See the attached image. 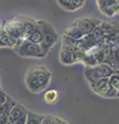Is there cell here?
<instances>
[{
    "mask_svg": "<svg viewBox=\"0 0 119 124\" xmlns=\"http://www.w3.org/2000/svg\"><path fill=\"white\" fill-rule=\"evenodd\" d=\"M51 78L52 73L47 67L43 65L32 66L25 76L26 87L32 93H40L49 87Z\"/></svg>",
    "mask_w": 119,
    "mask_h": 124,
    "instance_id": "cell-1",
    "label": "cell"
},
{
    "mask_svg": "<svg viewBox=\"0 0 119 124\" xmlns=\"http://www.w3.org/2000/svg\"><path fill=\"white\" fill-rule=\"evenodd\" d=\"M36 25L38 26V28L40 29L41 34H43V39H41L40 44L38 46H40L41 51L47 55L52 46L56 44L58 35H57L55 29L53 28V26L50 25L47 22L38 20V21H36Z\"/></svg>",
    "mask_w": 119,
    "mask_h": 124,
    "instance_id": "cell-2",
    "label": "cell"
},
{
    "mask_svg": "<svg viewBox=\"0 0 119 124\" xmlns=\"http://www.w3.org/2000/svg\"><path fill=\"white\" fill-rule=\"evenodd\" d=\"M5 32L8 34L10 39L15 42V46H18L23 39V30H24V22L23 17L14 18L7 21L3 27ZM14 46V48H15Z\"/></svg>",
    "mask_w": 119,
    "mask_h": 124,
    "instance_id": "cell-3",
    "label": "cell"
},
{
    "mask_svg": "<svg viewBox=\"0 0 119 124\" xmlns=\"http://www.w3.org/2000/svg\"><path fill=\"white\" fill-rule=\"evenodd\" d=\"M114 72L115 70L108 64L99 63L94 65V66H86V69L84 70V75H85L86 80L91 83L99 79H108Z\"/></svg>",
    "mask_w": 119,
    "mask_h": 124,
    "instance_id": "cell-4",
    "label": "cell"
},
{
    "mask_svg": "<svg viewBox=\"0 0 119 124\" xmlns=\"http://www.w3.org/2000/svg\"><path fill=\"white\" fill-rule=\"evenodd\" d=\"M15 51L22 57H27V58H43L47 55L41 51L40 46L32 44L28 40H22L18 46H15Z\"/></svg>",
    "mask_w": 119,
    "mask_h": 124,
    "instance_id": "cell-5",
    "label": "cell"
},
{
    "mask_svg": "<svg viewBox=\"0 0 119 124\" xmlns=\"http://www.w3.org/2000/svg\"><path fill=\"white\" fill-rule=\"evenodd\" d=\"M89 84L93 92L103 96V97H107V98L118 97L119 90L113 89L110 86L108 83V79H99L96 81H93V82H91Z\"/></svg>",
    "mask_w": 119,
    "mask_h": 124,
    "instance_id": "cell-6",
    "label": "cell"
},
{
    "mask_svg": "<svg viewBox=\"0 0 119 124\" xmlns=\"http://www.w3.org/2000/svg\"><path fill=\"white\" fill-rule=\"evenodd\" d=\"M74 26H76L77 28H79L81 30V32L86 35V34H90L92 32V30L94 29V27H96L98 24H101V21L98 19L95 18H80L77 19L71 23Z\"/></svg>",
    "mask_w": 119,
    "mask_h": 124,
    "instance_id": "cell-7",
    "label": "cell"
},
{
    "mask_svg": "<svg viewBox=\"0 0 119 124\" xmlns=\"http://www.w3.org/2000/svg\"><path fill=\"white\" fill-rule=\"evenodd\" d=\"M96 4L99 11L106 17L111 18L118 14V0H96Z\"/></svg>",
    "mask_w": 119,
    "mask_h": 124,
    "instance_id": "cell-8",
    "label": "cell"
},
{
    "mask_svg": "<svg viewBox=\"0 0 119 124\" xmlns=\"http://www.w3.org/2000/svg\"><path fill=\"white\" fill-rule=\"evenodd\" d=\"M95 46H97V44L93 39V37L91 36V34H86L80 40H78V46H77V49H81L86 52V51H89V50L94 49Z\"/></svg>",
    "mask_w": 119,
    "mask_h": 124,
    "instance_id": "cell-9",
    "label": "cell"
},
{
    "mask_svg": "<svg viewBox=\"0 0 119 124\" xmlns=\"http://www.w3.org/2000/svg\"><path fill=\"white\" fill-rule=\"evenodd\" d=\"M76 48H71V46H62L59 52V60L62 64L64 65H71L72 60H71V53L74 52Z\"/></svg>",
    "mask_w": 119,
    "mask_h": 124,
    "instance_id": "cell-10",
    "label": "cell"
},
{
    "mask_svg": "<svg viewBox=\"0 0 119 124\" xmlns=\"http://www.w3.org/2000/svg\"><path fill=\"white\" fill-rule=\"evenodd\" d=\"M24 22V30H23V39H28L31 33L36 28V20L29 17H23Z\"/></svg>",
    "mask_w": 119,
    "mask_h": 124,
    "instance_id": "cell-11",
    "label": "cell"
},
{
    "mask_svg": "<svg viewBox=\"0 0 119 124\" xmlns=\"http://www.w3.org/2000/svg\"><path fill=\"white\" fill-rule=\"evenodd\" d=\"M27 113H28V112L26 111L20 103L17 102L16 104H15V107L10 110L8 116H7V117H8V122L9 123L13 122V121H15V120H17L19 118L23 117V116H25Z\"/></svg>",
    "mask_w": 119,
    "mask_h": 124,
    "instance_id": "cell-12",
    "label": "cell"
},
{
    "mask_svg": "<svg viewBox=\"0 0 119 124\" xmlns=\"http://www.w3.org/2000/svg\"><path fill=\"white\" fill-rule=\"evenodd\" d=\"M101 28H102L105 39L110 38L112 36H115V35H118V29H117L116 26H113L111 24H108V23H103L102 22L101 23Z\"/></svg>",
    "mask_w": 119,
    "mask_h": 124,
    "instance_id": "cell-13",
    "label": "cell"
},
{
    "mask_svg": "<svg viewBox=\"0 0 119 124\" xmlns=\"http://www.w3.org/2000/svg\"><path fill=\"white\" fill-rule=\"evenodd\" d=\"M63 34L71 37L72 39H75V40H80L84 36V34L81 32V30L79 28H77V27L74 26L72 24H71L70 26H67L66 28H65Z\"/></svg>",
    "mask_w": 119,
    "mask_h": 124,
    "instance_id": "cell-14",
    "label": "cell"
},
{
    "mask_svg": "<svg viewBox=\"0 0 119 124\" xmlns=\"http://www.w3.org/2000/svg\"><path fill=\"white\" fill-rule=\"evenodd\" d=\"M58 95H59V93L56 89H48V90H46V92L44 93V100L46 103L53 104L57 101Z\"/></svg>",
    "mask_w": 119,
    "mask_h": 124,
    "instance_id": "cell-15",
    "label": "cell"
},
{
    "mask_svg": "<svg viewBox=\"0 0 119 124\" xmlns=\"http://www.w3.org/2000/svg\"><path fill=\"white\" fill-rule=\"evenodd\" d=\"M41 39H43V34H41L40 29L38 28V26L36 25V28L34 29V31L31 33V35L28 37V39H26V40L32 42V44H35V45H40Z\"/></svg>",
    "mask_w": 119,
    "mask_h": 124,
    "instance_id": "cell-16",
    "label": "cell"
},
{
    "mask_svg": "<svg viewBox=\"0 0 119 124\" xmlns=\"http://www.w3.org/2000/svg\"><path fill=\"white\" fill-rule=\"evenodd\" d=\"M90 34H91V36L93 37V39L95 40V42H96L97 45L101 44V42L103 41V39H105L103 34V31H102V28H101V24H98L96 27H94V29L92 30V32Z\"/></svg>",
    "mask_w": 119,
    "mask_h": 124,
    "instance_id": "cell-17",
    "label": "cell"
},
{
    "mask_svg": "<svg viewBox=\"0 0 119 124\" xmlns=\"http://www.w3.org/2000/svg\"><path fill=\"white\" fill-rule=\"evenodd\" d=\"M43 117H44L43 115H38L35 113H27L26 124H41Z\"/></svg>",
    "mask_w": 119,
    "mask_h": 124,
    "instance_id": "cell-18",
    "label": "cell"
},
{
    "mask_svg": "<svg viewBox=\"0 0 119 124\" xmlns=\"http://www.w3.org/2000/svg\"><path fill=\"white\" fill-rule=\"evenodd\" d=\"M84 55H85V51H83V50H81V49H75L74 52L71 53L72 64L78 63V62H82Z\"/></svg>",
    "mask_w": 119,
    "mask_h": 124,
    "instance_id": "cell-19",
    "label": "cell"
},
{
    "mask_svg": "<svg viewBox=\"0 0 119 124\" xmlns=\"http://www.w3.org/2000/svg\"><path fill=\"white\" fill-rule=\"evenodd\" d=\"M108 83L113 89L119 90V73H118V71H115L108 78Z\"/></svg>",
    "mask_w": 119,
    "mask_h": 124,
    "instance_id": "cell-20",
    "label": "cell"
},
{
    "mask_svg": "<svg viewBox=\"0 0 119 124\" xmlns=\"http://www.w3.org/2000/svg\"><path fill=\"white\" fill-rule=\"evenodd\" d=\"M0 39L4 42L6 46H10V48H14V46H15V42L10 39V37L8 36V34L5 32L3 28H0Z\"/></svg>",
    "mask_w": 119,
    "mask_h": 124,
    "instance_id": "cell-21",
    "label": "cell"
},
{
    "mask_svg": "<svg viewBox=\"0 0 119 124\" xmlns=\"http://www.w3.org/2000/svg\"><path fill=\"white\" fill-rule=\"evenodd\" d=\"M62 46H71V48H76L78 46V40L72 39L71 37L65 35H62Z\"/></svg>",
    "mask_w": 119,
    "mask_h": 124,
    "instance_id": "cell-22",
    "label": "cell"
},
{
    "mask_svg": "<svg viewBox=\"0 0 119 124\" xmlns=\"http://www.w3.org/2000/svg\"><path fill=\"white\" fill-rule=\"evenodd\" d=\"M59 6L61 8H63L64 10L67 11H75L74 7L71 5V0H57Z\"/></svg>",
    "mask_w": 119,
    "mask_h": 124,
    "instance_id": "cell-23",
    "label": "cell"
},
{
    "mask_svg": "<svg viewBox=\"0 0 119 124\" xmlns=\"http://www.w3.org/2000/svg\"><path fill=\"white\" fill-rule=\"evenodd\" d=\"M16 103H17V102L15 101V100H14L13 98H10V97L7 98L6 102L4 103V114L8 116V114H9L10 110H11V108H13L15 107V104H16Z\"/></svg>",
    "mask_w": 119,
    "mask_h": 124,
    "instance_id": "cell-24",
    "label": "cell"
},
{
    "mask_svg": "<svg viewBox=\"0 0 119 124\" xmlns=\"http://www.w3.org/2000/svg\"><path fill=\"white\" fill-rule=\"evenodd\" d=\"M58 117L57 116H53V115H46L43 117V122L41 124H55Z\"/></svg>",
    "mask_w": 119,
    "mask_h": 124,
    "instance_id": "cell-25",
    "label": "cell"
},
{
    "mask_svg": "<svg viewBox=\"0 0 119 124\" xmlns=\"http://www.w3.org/2000/svg\"><path fill=\"white\" fill-rule=\"evenodd\" d=\"M84 3H85V0H71V5L75 10L80 9L81 7H83Z\"/></svg>",
    "mask_w": 119,
    "mask_h": 124,
    "instance_id": "cell-26",
    "label": "cell"
},
{
    "mask_svg": "<svg viewBox=\"0 0 119 124\" xmlns=\"http://www.w3.org/2000/svg\"><path fill=\"white\" fill-rule=\"evenodd\" d=\"M7 98H8V95L6 94V92L0 88V104L5 103L6 100H7Z\"/></svg>",
    "mask_w": 119,
    "mask_h": 124,
    "instance_id": "cell-27",
    "label": "cell"
},
{
    "mask_svg": "<svg viewBox=\"0 0 119 124\" xmlns=\"http://www.w3.org/2000/svg\"><path fill=\"white\" fill-rule=\"evenodd\" d=\"M26 117H27V114L25 116H23V117L19 118L17 120H15V121L10 122V124H26Z\"/></svg>",
    "mask_w": 119,
    "mask_h": 124,
    "instance_id": "cell-28",
    "label": "cell"
},
{
    "mask_svg": "<svg viewBox=\"0 0 119 124\" xmlns=\"http://www.w3.org/2000/svg\"><path fill=\"white\" fill-rule=\"evenodd\" d=\"M8 117L5 114L0 115V124H8Z\"/></svg>",
    "mask_w": 119,
    "mask_h": 124,
    "instance_id": "cell-29",
    "label": "cell"
},
{
    "mask_svg": "<svg viewBox=\"0 0 119 124\" xmlns=\"http://www.w3.org/2000/svg\"><path fill=\"white\" fill-rule=\"evenodd\" d=\"M5 44H4V42H3L1 39H0V48H5Z\"/></svg>",
    "mask_w": 119,
    "mask_h": 124,
    "instance_id": "cell-30",
    "label": "cell"
},
{
    "mask_svg": "<svg viewBox=\"0 0 119 124\" xmlns=\"http://www.w3.org/2000/svg\"><path fill=\"white\" fill-rule=\"evenodd\" d=\"M8 124H10V123H8Z\"/></svg>",
    "mask_w": 119,
    "mask_h": 124,
    "instance_id": "cell-31",
    "label": "cell"
},
{
    "mask_svg": "<svg viewBox=\"0 0 119 124\" xmlns=\"http://www.w3.org/2000/svg\"><path fill=\"white\" fill-rule=\"evenodd\" d=\"M0 88H1V87H0Z\"/></svg>",
    "mask_w": 119,
    "mask_h": 124,
    "instance_id": "cell-32",
    "label": "cell"
}]
</instances>
